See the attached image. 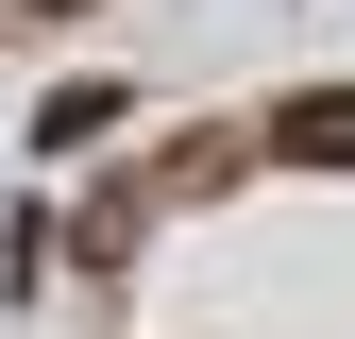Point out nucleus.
I'll return each mask as SVG.
<instances>
[{
	"instance_id": "obj_2",
	"label": "nucleus",
	"mask_w": 355,
	"mask_h": 339,
	"mask_svg": "<svg viewBox=\"0 0 355 339\" xmlns=\"http://www.w3.org/2000/svg\"><path fill=\"white\" fill-rule=\"evenodd\" d=\"M119 119H136L119 85H51V102H34V153H85V136H119Z\"/></svg>"
},
{
	"instance_id": "obj_1",
	"label": "nucleus",
	"mask_w": 355,
	"mask_h": 339,
	"mask_svg": "<svg viewBox=\"0 0 355 339\" xmlns=\"http://www.w3.org/2000/svg\"><path fill=\"white\" fill-rule=\"evenodd\" d=\"M271 153H304V170H355V85H304V102H271Z\"/></svg>"
},
{
	"instance_id": "obj_4",
	"label": "nucleus",
	"mask_w": 355,
	"mask_h": 339,
	"mask_svg": "<svg viewBox=\"0 0 355 339\" xmlns=\"http://www.w3.org/2000/svg\"><path fill=\"white\" fill-rule=\"evenodd\" d=\"M17 17H68V0H17Z\"/></svg>"
},
{
	"instance_id": "obj_3",
	"label": "nucleus",
	"mask_w": 355,
	"mask_h": 339,
	"mask_svg": "<svg viewBox=\"0 0 355 339\" xmlns=\"http://www.w3.org/2000/svg\"><path fill=\"white\" fill-rule=\"evenodd\" d=\"M136 221H153V187H102V204H85V221H51V238L85 254V272H119V254H136Z\"/></svg>"
}]
</instances>
